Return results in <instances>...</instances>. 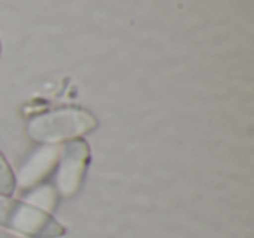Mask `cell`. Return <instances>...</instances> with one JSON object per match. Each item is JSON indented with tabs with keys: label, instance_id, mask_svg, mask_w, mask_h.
<instances>
[{
	"label": "cell",
	"instance_id": "obj_1",
	"mask_svg": "<svg viewBox=\"0 0 254 238\" xmlns=\"http://www.w3.org/2000/svg\"><path fill=\"white\" fill-rule=\"evenodd\" d=\"M98 127L92 113L82 108H60L33 117L28 122V136L37 143H61L75 139Z\"/></svg>",
	"mask_w": 254,
	"mask_h": 238
},
{
	"label": "cell",
	"instance_id": "obj_2",
	"mask_svg": "<svg viewBox=\"0 0 254 238\" xmlns=\"http://www.w3.org/2000/svg\"><path fill=\"white\" fill-rule=\"evenodd\" d=\"M0 226L32 238H60L66 233L46 210L4 196H0Z\"/></svg>",
	"mask_w": 254,
	"mask_h": 238
},
{
	"label": "cell",
	"instance_id": "obj_3",
	"mask_svg": "<svg viewBox=\"0 0 254 238\" xmlns=\"http://www.w3.org/2000/svg\"><path fill=\"white\" fill-rule=\"evenodd\" d=\"M89 158H91L89 144L82 139H71L63 148L60 157V171H58V191L63 198H70L78 191L87 171Z\"/></svg>",
	"mask_w": 254,
	"mask_h": 238
},
{
	"label": "cell",
	"instance_id": "obj_4",
	"mask_svg": "<svg viewBox=\"0 0 254 238\" xmlns=\"http://www.w3.org/2000/svg\"><path fill=\"white\" fill-rule=\"evenodd\" d=\"M60 160V150L54 146H46L40 148L37 153H33V157L25 164V167L21 169L18 176V184L21 188H30L35 186L37 182H40L44 178L49 176V172L53 171V167L56 165V162Z\"/></svg>",
	"mask_w": 254,
	"mask_h": 238
},
{
	"label": "cell",
	"instance_id": "obj_5",
	"mask_svg": "<svg viewBox=\"0 0 254 238\" xmlns=\"http://www.w3.org/2000/svg\"><path fill=\"white\" fill-rule=\"evenodd\" d=\"M14 188H16V178L12 174L11 167H9L7 160L0 153V195L2 196L12 195Z\"/></svg>",
	"mask_w": 254,
	"mask_h": 238
},
{
	"label": "cell",
	"instance_id": "obj_6",
	"mask_svg": "<svg viewBox=\"0 0 254 238\" xmlns=\"http://www.w3.org/2000/svg\"><path fill=\"white\" fill-rule=\"evenodd\" d=\"M0 49H2V47H0Z\"/></svg>",
	"mask_w": 254,
	"mask_h": 238
}]
</instances>
